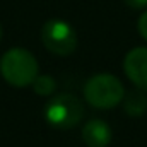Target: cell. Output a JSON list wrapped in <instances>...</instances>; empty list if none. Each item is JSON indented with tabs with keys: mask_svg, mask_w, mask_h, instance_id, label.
<instances>
[{
	"mask_svg": "<svg viewBox=\"0 0 147 147\" xmlns=\"http://www.w3.org/2000/svg\"><path fill=\"white\" fill-rule=\"evenodd\" d=\"M137 28H139V33H140V36L144 38L147 41V10L139 17V22H137Z\"/></svg>",
	"mask_w": 147,
	"mask_h": 147,
	"instance_id": "9c48e42d",
	"label": "cell"
},
{
	"mask_svg": "<svg viewBox=\"0 0 147 147\" xmlns=\"http://www.w3.org/2000/svg\"><path fill=\"white\" fill-rule=\"evenodd\" d=\"M45 48L57 57H69L77 48V33L63 19H50L41 28Z\"/></svg>",
	"mask_w": 147,
	"mask_h": 147,
	"instance_id": "277c9868",
	"label": "cell"
},
{
	"mask_svg": "<svg viewBox=\"0 0 147 147\" xmlns=\"http://www.w3.org/2000/svg\"><path fill=\"white\" fill-rule=\"evenodd\" d=\"M0 39H2V24H0Z\"/></svg>",
	"mask_w": 147,
	"mask_h": 147,
	"instance_id": "8fae6325",
	"label": "cell"
},
{
	"mask_svg": "<svg viewBox=\"0 0 147 147\" xmlns=\"http://www.w3.org/2000/svg\"><path fill=\"white\" fill-rule=\"evenodd\" d=\"M130 9H137V10H140V9H147V0H123Z\"/></svg>",
	"mask_w": 147,
	"mask_h": 147,
	"instance_id": "30bf717a",
	"label": "cell"
},
{
	"mask_svg": "<svg viewBox=\"0 0 147 147\" xmlns=\"http://www.w3.org/2000/svg\"><path fill=\"white\" fill-rule=\"evenodd\" d=\"M38 60L26 48H10L0 58V74L14 87L31 86L38 77Z\"/></svg>",
	"mask_w": 147,
	"mask_h": 147,
	"instance_id": "6da1fadb",
	"label": "cell"
},
{
	"mask_svg": "<svg viewBox=\"0 0 147 147\" xmlns=\"http://www.w3.org/2000/svg\"><path fill=\"white\" fill-rule=\"evenodd\" d=\"M125 96V87L121 80L111 74H96L89 77L84 84L86 101L98 110L116 108Z\"/></svg>",
	"mask_w": 147,
	"mask_h": 147,
	"instance_id": "7a4b0ae2",
	"label": "cell"
},
{
	"mask_svg": "<svg viewBox=\"0 0 147 147\" xmlns=\"http://www.w3.org/2000/svg\"><path fill=\"white\" fill-rule=\"evenodd\" d=\"M123 110L128 116H140L147 111L146 91L134 89L123 96Z\"/></svg>",
	"mask_w": 147,
	"mask_h": 147,
	"instance_id": "52a82bcc",
	"label": "cell"
},
{
	"mask_svg": "<svg viewBox=\"0 0 147 147\" xmlns=\"http://www.w3.org/2000/svg\"><path fill=\"white\" fill-rule=\"evenodd\" d=\"M84 116V106L74 94H57L50 98L45 106V120L48 125L58 130H70L80 123Z\"/></svg>",
	"mask_w": 147,
	"mask_h": 147,
	"instance_id": "3957f363",
	"label": "cell"
},
{
	"mask_svg": "<svg viewBox=\"0 0 147 147\" xmlns=\"http://www.w3.org/2000/svg\"><path fill=\"white\" fill-rule=\"evenodd\" d=\"M31 86H33V89H34V92L38 96H51L57 89L55 79L51 75H46V74H43V75L38 74V77L33 80Z\"/></svg>",
	"mask_w": 147,
	"mask_h": 147,
	"instance_id": "ba28073f",
	"label": "cell"
},
{
	"mask_svg": "<svg viewBox=\"0 0 147 147\" xmlns=\"http://www.w3.org/2000/svg\"><path fill=\"white\" fill-rule=\"evenodd\" d=\"M82 140L87 147H106L111 142L110 125L101 118L89 120L82 127Z\"/></svg>",
	"mask_w": 147,
	"mask_h": 147,
	"instance_id": "8992f818",
	"label": "cell"
},
{
	"mask_svg": "<svg viewBox=\"0 0 147 147\" xmlns=\"http://www.w3.org/2000/svg\"><path fill=\"white\" fill-rule=\"evenodd\" d=\"M123 70L137 89L147 92V46L132 48L125 55Z\"/></svg>",
	"mask_w": 147,
	"mask_h": 147,
	"instance_id": "5b68a950",
	"label": "cell"
}]
</instances>
